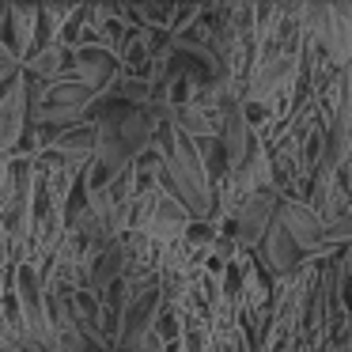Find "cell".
<instances>
[{
	"label": "cell",
	"mask_w": 352,
	"mask_h": 352,
	"mask_svg": "<svg viewBox=\"0 0 352 352\" xmlns=\"http://www.w3.org/2000/svg\"><path fill=\"white\" fill-rule=\"evenodd\" d=\"M155 144H160L163 190L190 212V220H208L216 208V190H212V175H208L205 160H201V148L190 137H182L170 122L160 125Z\"/></svg>",
	"instance_id": "6da1fadb"
},
{
	"label": "cell",
	"mask_w": 352,
	"mask_h": 352,
	"mask_svg": "<svg viewBox=\"0 0 352 352\" xmlns=\"http://www.w3.org/2000/svg\"><path fill=\"white\" fill-rule=\"evenodd\" d=\"M276 223L288 231V239L299 246V254H303V258H329V254H337L333 246H329V239H326V223H322V216L314 212L307 201L280 197Z\"/></svg>",
	"instance_id": "7a4b0ae2"
},
{
	"label": "cell",
	"mask_w": 352,
	"mask_h": 352,
	"mask_svg": "<svg viewBox=\"0 0 352 352\" xmlns=\"http://www.w3.org/2000/svg\"><path fill=\"white\" fill-rule=\"evenodd\" d=\"M276 208H280V193L273 186L254 190L243 205L235 208V243L239 246H261V239L269 235V228L276 223Z\"/></svg>",
	"instance_id": "3957f363"
},
{
	"label": "cell",
	"mask_w": 352,
	"mask_h": 352,
	"mask_svg": "<svg viewBox=\"0 0 352 352\" xmlns=\"http://www.w3.org/2000/svg\"><path fill=\"white\" fill-rule=\"evenodd\" d=\"M31 122V102H27V72L12 87L0 91V160H8L19 148Z\"/></svg>",
	"instance_id": "277c9868"
},
{
	"label": "cell",
	"mask_w": 352,
	"mask_h": 352,
	"mask_svg": "<svg viewBox=\"0 0 352 352\" xmlns=\"http://www.w3.org/2000/svg\"><path fill=\"white\" fill-rule=\"evenodd\" d=\"M118 69H122V61H118V54L107 46L72 50V76H76L80 84H87L95 95H107V87L118 80Z\"/></svg>",
	"instance_id": "5b68a950"
},
{
	"label": "cell",
	"mask_w": 352,
	"mask_h": 352,
	"mask_svg": "<svg viewBox=\"0 0 352 352\" xmlns=\"http://www.w3.org/2000/svg\"><path fill=\"white\" fill-rule=\"evenodd\" d=\"M99 144H102V133L95 122H80L72 129H61L50 137V152L61 163H69V167H87L95 160V152H99Z\"/></svg>",
	"instance_id": "8992f818"
},
{
	"label": "cell",
	"mask_w": 352,
	"mask_h": 352,
	"mask_svg": "<svg viewBox=\"0 0 352 352\" xmlns=\"http://www.w3.org/2000/svg\"><path fill=\"white\" fill-rule=\"evenodd\" d=\"M155 322H160V292L148 288L144 296H137L122 314V349L137 352V344L155 329Z\"/></svg>",
	"instance_id": "52a82bcc"
},
{
	"label": "cell",
	"mask_w": 352,
	"mask_h": 352,
	"mask_svg": "<svg viewBox=\"0 0 352 352\" xmlns=\"http://www.w3.org/2000/svg\"><path fill=\"white\" fill-rule=\"evenodd\" d=\"M261 261H265V269L276 276V280H292V276L303 269V254H299V246L288 239V231L280 228V223H273L269 228V235L261 239Z\"/></svg>",
	"instance_id": "ba28073f"
},
{
	"label": "cell",
	"mask_w": 352,
	"mask_h": 352,
	"mask_svg": "<svg viewBox=\"0 0 352 352\" xmlns=\"http://www.w3.org/2000/svg\"><path fill=\"white\" fill-rule=\"evenodd\" d=\"M148 231H152L155 239H163V243H170V239H178V235L190 231V212H186V208L178 205L167 190H160V193H155V201H152Z\"/></svg>",
	"instance_id": "9c48e42d"
},
{
	"label": "cell",
	"mask_w": 352,
	"mask_h": 352,
	"mask_svg": "<svg viewBox=\"0 0 352 352\" xmlns=\"http://www.w3.org/2000/svg\"><path fill=\"white\" fill-rule=\"evenodd\" d=\"M65 46L61 42H42V46H34V54L23 61V72L27 76H34L38 84H54V80H61L65 72Z\"/></svg>",
	"instance_id": "30bf717a"
},
{
	"label": "cell",
	"mask_w": 352,
	"mask_h": 352,
	"mask_svg": "<svg viewBox=\"0 0 352 352\" xmlns=\"http://www.w3.org/2000/svg\"><path fill=\"white\" fill-rule=\"evenodd\" d=\"M8 23H12V57L19 65L34 54V34H38V8H8Z\"/></svg>",
	"instance_id": "8fae6325"
},
{
	"label": "cell",
	"mask_w": 352,
	"mask_h": 352,
	"mask_svg": "<svg viewBox=\"0 0 352 352\" xmlns=\"http://www.w3.org/2000/svg\"><path fill=\"white\" fill-rule=\"evenodd\" d=\"M122 269H125V254H122V246H107L102 250V258L95 261V288H110V284L122 276Z\"/></svg>",
	"instance_id": "7c38bea8"
},
{
	"label": "cell",
	"mask_w": 352,
	"mask_h": 352,
	"mask_svg": "<svg viewBox=\"0 0 352 352\" xmlns=\"http://www.w3.org/2000/svg\"><path fill=\"white\" fill-rule=\"evenodd\" d=\"M341 296H344V311H349V318H352V250L344 246L341 250Z\"/></svg>",
	"instance_id": "4fadbf2b"
},
{
	"label": "cell",
	"mask_w": 352,
	"mask_h": 352,
	"mask_svg": "<svg viewBox=\"0 0 352 352\" xmlns=\"http://www.w3.org/2000/svg\"><path fill=\"white\" fill-rule=\"evenodd\" d=\"M0 333H4V337H12V333H8V318H4V311H0Z\"/></svg>",
	"instance_id": "5bb4252c"
},
{
	"label": "cell",
	"mask_w": 352,
	"mask_h": 352,
	"mask_svg": "<svg viewBox=\"0 0 352 352\" xmlns=\"http://www.w3.org/2000/svg\"><path fill=\"white\" fill-rule=\"evenodd\" d=\"M87 352H91V349H87Z\"/></svg>",
	"instance_id": "9a60e30c"
}]
</instances>
